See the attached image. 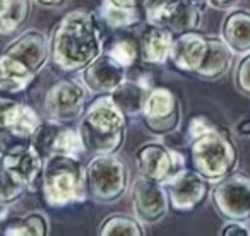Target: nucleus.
<instances>
[{
	"instance_id": "nucleus-1",
	"label": "nucleus",
	"mask_w": 250,
	"mask_h": 236,
	"mask_svg": "<svg viewBox=\"0 0 250 236\" xmlns=\"http://www.w3.org/2000/svg\"><path fill=\"white\" fill-rule=\"evenodd\" d=\"M48 39L50 60L63 72L83 70L103 50L96 18L86 9H74L63 16Z\"/></svg>"
},
{
	"instance_id": "nucleus-2",
	"label": "nucleus",
	"mask_w": 250,
	"mask_h": 236,
	"mask_svg": "<svg viewBox=\"0 0 250 236\" xmlns=\"http://www.w3.org/2000/svg\"><path fill=\"white\" fill-rule=\"evenodd\" d=\"M48 60L50 39L36 29L24 31L0 55V91L9 94L24 91Z\"/></svg>"
},
{
	"instance_id": "nucleus-3",
	"label": "nucleus",
	"mask_w": 250,
	"mask_h": 236,
	"mask_svg": "<svg viewBox=\"0 0 250 236\" xmlns=\"http://www.w3.org/2000/svg\"><path fill=\"white\" fill-rule=\"evenodd\" d=\"M84 151L91 154H117L125 142L127 115L110 94H101L86 108L79 122Z\"/></svg>"
},
{
	"instance_id": "nucleus-4",
	"label": "nucleus",
	"mask_w": 250,
	"mask_h": 236,
	"mask_svg": "<svg viewBox=\"0 0 250 236\" xmlns=\"http://www.w3.org/2000/svg\"><path fill=\"white\" fill-rule=\"evenodd\" d=\"M43 200L50 207H65L86 200V171L74 154L52 153L43 161Z\"/></svg>"
},
{
	"instance_id": "nucleus-5",
	"label": "nucleus",
	"mask_w": 250,
	"mask_h": 236,
	"mask_svg": "<svg viewBox=\"0 0 250 236\" xmlns=\"http://www.w3.org/2000/svg\"><path fill=\"white\" fill-rule=\"evenodd\" d=\"M190 161L192 168L199 175L209 183H216L235 171L238 149L233 137L225 129L212 125L201 136L190 139Z\"/></svg>"
},
{
	"instance_id": "nucleus-6",
	"label": "nucleus",
	"mask_w": 250,
	"mask_h": 236,
	"mask_svg": "<svg viewBox=\"0 0 250 236\" xmlns=\"http://www.w3.org/2000/svg\"><path fill=\"white\" fill-rule=\"evenodd\" d=\"M87 195L98 204H113L129 187V166L117 154H96L86 166Z\"/></svg>"
},
{
	"instance_id": "nucleus-7",
	"label": "nucleus",
	"mask_w": 250,
	"mask_h": 236,
	"mask_svg": "<svg viewBox=\"0 0 250 236\" xmlns=\"http://www.w3.org/2000/svg\"><path fill=\"white\" fill-rule=\"evenodd\" d=\"M211 200L218 214L226 221H249L250 177L243 171H231L223 177L211 190Z\"/></svg>"
},
{
	"instance_id": "nucleus-8",
	"label": "nucleus",
	"mask_w": 250,
	"mask_h": 236,
	"mask_svg": "<svg viewBox=\"0 0 250 236\" xmlns=\"http://www.w3.org/2000/svg\"><path fill=\"white\" fill-rule=\"evenodd\" d=\"M89 91L77 79H63L53 84L45 94L43 111L50 122L67 123L79 118L84 111V103Z\"/></svg>"
},
{
	"instance_id": "nucleus-9",
	"label": "nucleus",
	"mask_w": 250,
	"mask_h": 236,
	"mask_svg": "<svg viewBox=\"0 0 250 236\" xmlns=\"http://www.w3.org/2000/svg\"><path fill=\"white\" fill-rule=\"evenodd\" d=\"M144 125L154 136H168L180 127L182 111L177 94L168 87L149 89L143 108Z\"/></svg>"
},
{
	"instance_id": "nucleus-10",
	"label": "nucleus",
	"mask_w": 250,
	"mask_h": 236,
	"mask_svg": "<svg viewBox=\"0 0 250 236\" xmlns=\"http://www.w3.org/2000/svg\"><path fill=\"white\" fill-rule=\"evenodd\" d=\"M136 161L143 177L163 185L185 170L184 154L170 149L161 142H147L141 146L136 153Z\"/></svg>"
},
{
	"instance_id": "nucleus-11",
	"label": "nucleus",
	"mask_w": 250,
	"mask_h": 236,
	"mask_svg": "<svg viewBox=\"0 0 250 236\" xmlns=\"http://www.w3.org/2000/svg\"><path fill=\"white\" fill-rule=\"evenodd\" d=\"M130 200L136 217L143 224H156L163 221L170 209L167 187L141 175L130 188Z\"/></svg>"
},
{
	"instance_id": "nucleus-12",
	"label": "nucleus",
	"mask_w": 250,
	"mask_h": 236,
	"mask_svg": "<svg viewBox=\"0 0 250 236\" xmlns=\"http://www.w3.org/2000/svg\"><path fill=\"white\" fill-rule=\"evenodd\" d=\"M170 205L178 212H188L204 204L209 195V181L192 170H182L167 185Z\"/></svg>"
},
{
	"instance_id": "nucleus-13",
	"label": "nucleus",
	"mask_w": 250,
	"mask_h": 236,
	"mask_svg": "<svg viewBox=\"0 0 250 236\" xmlns=\"http://www.w3.org/2000/svg\"><path fill=\"white\" fill-rule=\"evenodd\" d=\"M127 79V67L118 63L110 53H100L83 69L81 80L93 94H110Z\"/></svg>"
},
{
	"instance_id": "nucleus-14",
	"label": "nucleus",
	"mask_w": 250,
	"mask_h": 236,
	"mask_svg": "<svg viewBox=\"0 0 250 236\" xmlns=\"http://www.w3.org/2000/svg\"><path fill=\"white\" fill-rule=\"evenodd\" d=\"M201 21L202 9L199 0H173L151 22L163 26L173 35H180L199 29Z\"/></svg>"
},
{
	"instance_id": "nucleus-15",
	"label": "nucleus",
	"mask_w": 250,
	"mask_h": 236,
	"mask_svg": "<svg viewBox=\"0 0 250 236\" xmlns=\"http://www.w3.org/2000/svg\"><path fill=\"white\" fill-rule=\"evenodd\" d=\"M206 50H208V36L199 33L197 29L173 36L171 43L170 60L178 70L184 72H192L201 67L204 60Z\"/></svg>"
},
{
	"instance_id": "nucleus-16",
	"label": "nucleus",
	"mask_w": 250,
	"mask_h": 236,
	"mask_svg": "<svg viewBox=\"0 0 250 236\" xmlns=\"http://www.w3.org/2000/svg\"><path fill=\"white\" fill-rule=\"evenodd\" d=\"M40 127L42 120L33 108L11 98L0 96V130H9L35 139V134L38 132Z\"/></svg>"
},
{
	"instance_id": "nucleus-17",
	"label": "nucleus",
	"mask_w": 250,
	"mask_h": 236,
	"mask_svg": "<svg viewBox=\"0 0 250 236\" xmlns=\"http://www.w3.org/2000/svg\"><path fill=\"white\" fill-rule=\"evenodd\" d=\"M173 33L160 24H149L141 31L137 48L139 57L144 63L149 65H165L170 60Z\"/></svg>"
},
{
	"instance_id": "nucleus-18",
	"label": "nucleus",
	"mask_w": 250,
	"mask_h": 236,
	"mask_svg": "<svg viewBox=\"0 0 250 236\" xmlns=\"http://www.w3.org/2000/svg\"><path fill=\"white\" fill-rule=\"evenodd\" d=\"M233 55L221 36H208V50L195 76L204 80H216L223 77L233 65Z\"/></svg>"
},
{
	"instance_id": "nucleus-19",
	"label": "nucleus",
	"mask_w": 250,
	"mask_h": 236,
	"mask_svg": "<svg viewBox=\"0 0 250 236\" xmlns=\"http://www.w3.org/2000/svg\"><path fill=\"white\" fill-rule=\"evenodd\" d=\"M221 38L235 55L250 52V12L245 9H229L223 19Z\"/></svg>"
},
{
	"instance_id": "nucleus-20",
	"label": "nucleus",
	"mask_w": 250,
	"mask_h": 236,
	"mask_svg": "<svg viewBox=\"0 0 250 236\" xmlns=\"http://www.w3.org/2000/svg\"><path fill=\"white\" fill-rule=\"evenodd\" d=\"M0 163L11 171H14L19 178L26 183L28 190H33L36 180L42 177L43 171V157L36 146H29L19 153L4 154Z\"/></svg>"
},
{
	"instance_id": "nucleus-21",
	"label": "nucleus",
	"mask_w": 250,
	"mask_h": 236,
	"mask_svg": "<svg viewBox=\"0 0 250 236\" xmlns=\"http://www.w3.org/2000/svg\"><path fill=\"white\" fill-rule=\"evenodd\" d=\"M147 93H149V89L144 84L125 79L120 86H117L111 91L110 96L127 117H137V115H143Z\"/></svg>"
},
{
	"instance_id": "nucleus-22",
	"label": "nucleus",
	"mask_w": 250,
	"mask_h": 236,
	"mask_svg": "<svg viewBox=\"0 0 250 236\" xmlns=\"http://www.w3.org/2000/svg\"><path fill=\"white\" fill-rule=\"evenodd\" d=\"M31 16V0H0V35L16 33Z\"/></svg>"
},
{
	"instance_id": "nucleus-23",
	"label": "nucleus",
	"mask_w": 250,
	"mask_h": 236,
	"mask_svg": "<svg viewBox=\"0 0 250 236\" xmlns=\"http://www.w3.org/2000/svg\"><path fill=\"white\" fill-rule=\"evenodd\" d=\"M100 236H143L144 226L137 217L127 214H110L98 229Z\"/></svg>"
},
{
	"instance_id": "nucleus-24",
	"label": "nucleus",
	"mask_w": 250,
	"mask_h": 236,
	"mask_svg": "<svg viewBox=\"0 0 250 236\" xmlns=\"http://www.w3.org/2000/svg\"><path fill=\"white\" fill-rule=\"evenodd\" d=\"M50 231L48 219L42 212H29L4 229L7 236H46Z\"/></svg>"
},
{
	"instance_id": "nucleus-25",
	"label": "nucleus",
	"mask_w": 250,
	"mask_h": 236,
	"mask_svg": "<svg viewBox=\"0 0 250 236\" xmlns=\"http://www.w3.org/2000/svg\"><path fill=\"white\" fill-rule=\"evenodd\" d=\"M48 149L52 153L60 154H77L84 153V144L81 139V134L72 127H60L59 130L52 134V139L48 142Z\"/></svg>"
},
{
	"instance_id": "nucleus-26",
	"label": "nucleus",
	"mask_w": 250,
	"mask_h": 236,
	"mask_svg": "<svg viewBox=\"0 0 250 236\" xmlns=\"http://www.w3.org/2000/svg\"><path fill=\"white\" fill-rule=\"evenodd\" d=\"M28 192L26 183L9 168L0 163V200L5 204L19 200Z\"/></svg>"
},
{
	"instance_id": "nucleus-27",
	"label": "nucleus",
	"mask_w": 250,
	"mask_h": 236,
	"mask_svg": "<svg viewBox=\"0 0 250 236\" xmlns=\"http://www.w3.org/2000/svg\"><path fill=\"white\" fill-rule=\"evenodd\" d=\"M137 11H129V9H120L111 5L110 2L104 0V5L101 9V16L103 19L111 26V28H127V26H132L139 21L136 14Z\"/></svg>"
},
{
	"instance_id": "nucleus-28",
	"label": "nucleus",
	"mask_w": 250,
	"mask_h": 236,
	"mask_svg": "<svg viewBox=\"0 0 250 236\" xmlns=\"http://www.w3.org/2000/svg\"><path fill=\"white\" fill-rule=\"evenodd\" d=\"M106 53H110L124 67H130L139 57V48H137V43L129 41V39H120V41H115Z\"/></svg>"
},
{
	"instance_id": "nucleus-29",
	"label": "nucleus",
	"mask_w": 250,
	"mask_h": 236,
	"mask_svg": "<svg viewBox=\"0 0 250 236\" xmlns=\"http://www.w3.org/2000/svg\"><path fill=\"white\" fill-rule=\"evenodd\" d=\"M233 84L240 94L250 98V52L243 53L236 62L233 69Z\"/></svg>"
},
{
	"instance_id": "nucleus-30",
	"label": "nucleus",
	"mask_w": 250,
	"mask_h": 236,
	"mask_svg": "<svg viewBox=\"0 0 250 236\" xmlns=\"http://www.w3.org/2000/svg\"><path fill=\"white\" fill-rule=\"evenodd\" d=\"M212 123L211 120H209L208 117H204V115H199V117H194L190 120V125H188V137L190 139H194V137L201 136L202 132H206L208 129H211Z\"/></svg>"
},
{
	"instance_id": "nucleus-31",
	"label": "nucleus",
	"mask_w": 250,
	"mask_h": 236,
	"mask_svg": "<svg viewBox=\"0 0 250 236\" xmlns=\"http://www.w3.org/2000/svg\"><path fill=\"white\" fill-rule=\"evenodd\" d=\"M170 2H173V0H144L143 9L147 16V21L149 22L153 21V19L156 18V16L160 14V12L163 11L168 4H170Z\"/></svg>"
},
{
	"instance_id": "nucleus-32",
	"label": "nucleus",
	"mask_w": 250,
	"mask_h": 236,
	"mask_svg": "<svg viewBox=\"0 0 250 236\" xmlns=\"http://www.w3.org/2000/svg\"><path fill=\"white\" fill-rule=\"evenodd\" d=\"M223 236H235V235H243V236H249V229L243 226V222L240 221H229L228 224L223 228L221 231Z\"/></svg>"
},
{
	"instance_id": "nucleus-33",
	"label": "nucleus",
	"mask_w": 250,
	"mask_h": 236,
	"mask_svg": "<svg viewBox=\"0 0 250 236\" xmlns=\"http://www.w3.org/2000/svg\"><path fill=\"white\" fill-rule=\"evenodd\" d=\"M111 5L120 9H129V11H139V7H143L144 0H106Z\"/></svg>"
},
{
	"instance_id": "nucleus-34",
	"label": "nucleus",
	"mask_w": 250,
	"mask_h": 236,
	"mask_svg": "<svg viewBox=\"0 0 250 236\" xmlns=\"http://www.w3.org/2000/svg\"><path fill=\"white\" fill-rule=\"evenodd\" d=\"M206 4L216 11H229L238 4V0H206Z\"/></svg>"
},
{
	"instance_id": "nucleus-35",
	"label": "nucleus",
	"mask_w": 250,
	"mask_h": 236,
	"mask_svg": "<svg viewBox=\"0 0 250 236\" xmlns=\"http://www.w3.org/2000/svg\"><path fill=\"white\" fill-rule=\"evenodd\" d=\"M35 2L43 5V7H52V9L62 7V5L67 4V0H35Z\"/></svg>"
},
{
	"instance_id": "nucleus-36",
	"label": "nucleus",
	"mask_w": 250,
	"mask_h": 236,
	"mask_svg": "<svg viewBox=\"0 0 250 236\" xmlns=\"http://www.w3.org/2000/svg\"><path fill=\"white\" fill-rule=\"evenodd\" d=\"M7 216H9V204L0 200V224L7 219Z\"/></svg>"
},
{
	"instance_id": "nucleus-37",
	"label": "nucleus",
	"mask_w": 250,
	"mask_h": 236,
	"mask_svg": "<svg viewBox=\"0 0 250 236\" xmlns=\"http://www.w3.org/2000/svg\"><path fill=\"white\" fill-rule=\"evenodd\" d=\"M238 132L240 134H250V120H245L243 123L238 125Z\"/></svg>"
}]
</instances>
